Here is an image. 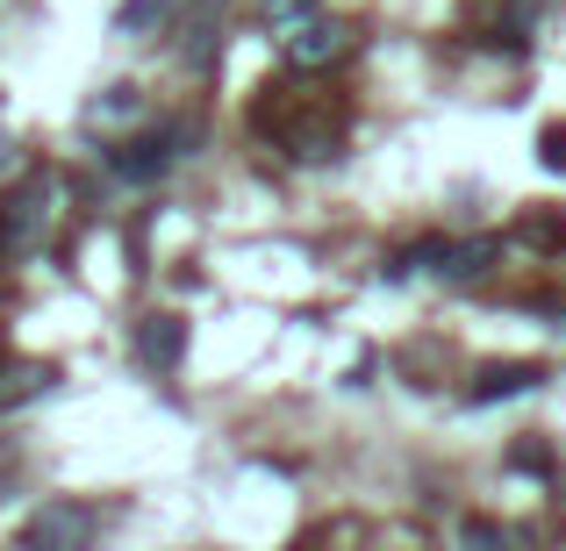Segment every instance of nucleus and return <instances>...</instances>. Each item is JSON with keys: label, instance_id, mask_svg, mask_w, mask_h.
<instances>
[{"label": "nucleus", "instance_id": "nucleus-8", "mask_svg": "<svg viewBox=\"0 0 566 551\" xmlns=\"http://www.w3.org/2000/svg\"><path fill=\"white\" fill-rule=\"evenodd\" d=\"M495 258H502V244H495V236H473V244H444L438 273H444V279H481Z\"/></svg>", "mask_w": 566, "mask_h": 551}, {"label": "nucleus", "instance_id": "nucleus-1", "mask_svg": "<svg viewBox=\"0 0 566 551\" xmlns=\"http://www.w3.org/2000/svg\"><path fill=\"white\" fill-rule=\"evenodd\" d=\"M57 215V172H29L22 187L0 201V258H36Z\"/></svg>", "mask_w": 566, "mask_h": 551}, {"label": "nucleus", "instance_id": "nucleus-12", "mask_svg": "<svg viewBox=\"0 0 566 551\" xmlns=\"http://www.w3.org/2000/svg\"><path fill=\"white\" fill-rule=\"evenodd\" d=\"M166 8L172 0H123V8H115V29H151V22H166Z\"/></svg>", "mask_w": 566, "mask_h": 551}, {"label": "nucleus", "instance_id": "nucleus-7", "mask_svg": "<svg viewBox=\"0 0 566 551\" xmlns=\"http://www.w3.org/2000/svg\"><path fill=\"white\" fill-rule=\"evenodd\" d=\"M51 380H57V372L43 365V359H14V365H0V409H22V401L51 394Z\"/></svg>", "mask_w": 566, "mask_h": 551}, {"label": "nucleus", "instance_id": "nucleus-5", "mask_svg": "<svg viewBox=\"0 0 566 551\" xmlns=\"http://www.w3.org/2000/svg\"><path fill=\"white\" fill-rule=\"evenodd\" d=\"M172 144H180L172 129H151V137H129V144H115V151H108V166L123 172V180H158V172L172 166Z\"/></svg>", "mask_w": 566, "mask_h": 551}, {"label": "nucleus", "instance_id": "nucleus-11", "mask_svg": "<svg viewBox=\"0 0 566 551\" xmlns=\"http://www.w3.org/2000/svg\"><path fill=\"white\" fill-rule=\"evenodd\" d=\"M516 236L538 244V251H553V244H566V222L559 215H524V222H516Z\"/></svg>", "mask_w": 566, "mask_h": 551}, {"label": "nucleus", "instance_id": "nucleus-6", "mask_svg": "<svg viewBox=\"0 0 566 551\" xmlns=\"http://www.w3.org/2000/svg\"><path fill=\"white\" fill-rule=\"evenodd\" d=\"M538 380H545V365H531V359L481 365V372H473V401H510V394H531Z\"/></svg>", "mask_w": 566, "mask_h": 551}, {"label": "nucleus", "instance_id": "nucleus-10", "mask_svg": "<svg viewBox=\"0 0 566 551\" xmlns=\"http://www.w3.org/2000/svg\"><path fill=\"white\" fill-rule=\"evenodd\" d=\"M459 538H467V551H524V544H516V530L488 523V516H473V523L459 530Z\"/></svg>", "mask_w": 566, "mask_h": 551}, {"label": "nucleus", "instance_id": "nucleus-2", "mask_svg": "<svg viewBox=\"0 0 566 551\" xmlns=\"http://www.w3.org/2000/svg\"><path fill=\"white\" fill-rule=\"evenodd\" d=\"M94 530H101L94 509H80V501H43L22 530V551H86Z\"/></svg>", "mask_w": 566, "mask_h": 551}, {"label": "nucleus", "instance_id": "nucleus-3", "mask_svg": "<svg viewBox=\"0 0 566 551\" xmlns=\"http://www.w3.org/2000/svg\"><path fill=\"white\" fill-rule=\"evenodd\" d=\"M345 51H352V29H345V22H323V14H308L302 29H287V65H294V72L337 65Z\"/></svg>", "mask_w": 566, "mask_h": 551}, {"label": "nucleus", "instance_id": "nucleus-13", "mask_svg": "<svg viewBox=\"0 0 566 551\" xmlns=\"http://www.w3.org/2000/svg\"><path fill=\"white\" fill-rule=\"evenodd\" d=\"M538 166L545 172H566V129H545V137H538Z\"/></svg>", "mask_w": 566, "mask_h": 551}, {"label": "nucleus", "instance_id": "nucleus-15", "mask_svg": "<svg viewBox=\"0 0 566 551\" xmlns=\"http://www.w3.org/2000/svg\"><path fill=\"white\" fill-rule=\"evenodd\" d=\"M524 8H531V14H538V8H545V0H524Z\"/></svg>", "mask_w": 566, "mask_h": 551}, {"label": "nucleus", "instance_id": "nucleus-9", "mask_svg": "<svg viewBox=\"0 0 566 551\" xmlns=\"http://www.w3.org/2000/svg\"><path fill=\"white\" fill-rule=\"evenodd\" d=\"M137 115H144V94H137V86H108V94L86 108V123L101 129V123H137Z\"/></svg>", "mask_w": 566, "mask_h": 551}, {"label": "nucleus", "instance_id": "nucleus-14", "mask_svg": "<svg viewBox=\"0 0 566 551\" xmlns=\"http://www.w3.org/2000/svg\"><path fill=\"white\" fill-rule=\"evenodd\" d=\"M516 466L524 473H553V452H545V444H516Z\"/></svg>", "mask_w": 566, "mask_h": 551}, {"label": "nucleus", "instance_id": "nucleus-4", "mask_svg": "<svg viewBox=\"0 0 566 551\" xmlns=\"http://www.w3.org/2000/svg\"><path fill=\"white\" fill-rule=\"evenodd\" d=\"M137 359L151 365V372H180V359H187V322L180 316H144L137 322Z\"/></svg>", "mask_w": 566, "mask_h": 551}]
</instances>
